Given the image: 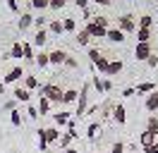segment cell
Instances as JSON below:
<instances>
[{"label":"cell","mask_w":158,"mask_h":153,"mask_svg":"<svg viewBox=\"0 0 158 153\" xmlns=\"http://www.w3.org/2000/svg\"><path fill=\"white\" fill-rule=\"evenodd\" d=\"M62 93H65V89H60L58 84H43V86H39V96H46L53 105H60L62 103Z\"/></svg>","instance_id":"1"},{"label":"cell","mask_w":158,"mask_h":153,"mask_svg":"<svg viewBox=\"0 0 158 153\" xmlns=\"http://www.w3.org/2000/svg\"><path fill=\"white\" fill-rule=\"evenodd\" d=\"M89 93H91V84H84L81 91H79V98H77L74 117H84V115H86V110H89Z\"/></svg>","instance_id":"2"},{"label":"cell","mask_w":158,"mask_h":153,"mask_svg":"<svg viewBox=\"0 0 158 153\" xmlns=\"http://www.w3.org/2000/svg\"><path fill=\"white\" fill-rule=\"evenodd\" d=\"M115 27H118L120 31H125V34H134V31H137V19L132 17V14H122V17H118Z\"/></svg>","instance_id":"3"},{"label":"cell","mask_w":158,"mask_h":153,"mask_svg":"<svg viewBox=\"0 0 158 153\" xmlns=\"http://www.w3.org/2000/svg\"><path fill=\"white\" fill-rule=\"evenodd\" d=\"M151 53H153L151 43H137V48H134V57H137L139 62H146L148 57H151Z\"/></svg>","instance_id":"4"},{"label":"cell","mask_w":158,"mask_h":153,"mask_svg":"<svg viewBox=\"0 0 158 153\" xmlns=\"http://www.w3.org/2000/svg\"><path fill=\"white\" fill-rule=\"evenodd\" d=\"M22 76H24V67H22V65H15L7 74L2 76V81H5V84H17Z\"/></svg>","instance_id":"5"},{"label":"cell","mask_w":158,"mask_h":153,"mask_svg":"<svg viewBox=\"0 0 158 153\" xmlns=\"http://www.w3.org/2000/svg\"><path fill=\"white\" fill-rule=\"evenodd\" d=\"M106 38H108L110 43H125L127 34H125V31H120L118 27H110L108 31H106Z\"/></svg>","instance_id":"6"},{"label":"cell","mask_w":158,"mask_h":153,"mask_svg":"<svg viewBox=\"0 0 158 153\" xmlns=\"http://www.w3.org/2000/svg\"><path fill=\"white\" fill-rule=\"evenodd\" d=\"M86 31H89L91 34V38H106V31H108V29H103V27H98V24H96V22H94V19H89V22H86Z\"/></svg>","instance_id":"7"},{"label":"cell","mask_w":158,"mask_h":153,"mask_svg":"<svg viewBox=\"0 0 158 153\" xmlns=\"http://www.w3.org/2000/svg\"><path fill=\"white\" fill-rule=\"evenodd\" d=\"M48 57H50V65L60 67V65H65V57H67V50H62V48H55V50H50V53H48Z\"/></svg>","instance_id":"8"},{"label":"cell","mask_w":158,"mask_h":153,"mask_svg":"<svg viewBox=\"0 0 158 153\" xmlns=\"http://www.w3.org/2000/svg\"><path fill=\"white\" fill-rule=\"evenodd\" d=\"M15 101L29 105L31 103V91H29V89H24V86H17V89H15Z\"/></svg>","instance_id":"9"},{"label":"cell","mask_w":158,"mask_h":153,"mask_svg":"<svg viewBox=\"0 0 158 153\" xmlns=\"http://www.w3.org/2000/svg\"><path fill=\"white\" fill-rule=\"evenodd\" d=\"M72 120V115L67 113V110H58V113L53 115V122H55V127L58 129H62V127H67V122Z\"/></svg>","instance_id":"10"},{"label":"cell","mask_w":158,"mask_h":153,"mask_svg":"<svg viewBox=\"0 0 158 153\" xmlns=\"http://www.w3.org/2000/svg\"><path fill=\"white\" fill-rule=\"evenodd\" d=\"M48 34H53V36H62L65 34V27H62V19H48Z\"/></svg>","instance_id":"11"},{"label":"cell","mask_w":158,"mask_h":153,"mask_svg":"<svg viewBox=\"0 0 158 153\" xmlns=\"http://www.w3.org/2000/svg\"><path fill=\"white\" fill-rule=\"evenodd\" d=\"M144 108H146L151 115L158 113V91H153V93H148V96H146V101H144Z\"/></svg>","instance_id":"12"},{"label":"cell","mask_w":158,"mask_h":153,"mask_svg":"<svg viewBox=\"0 0 158 153\" xmlns=\"http://www.w3.org/2000/svg\"><path fill=\"white\" fill-rule=\"evenodd\" d=\"M113 120H115L118 124L127 122V110H125V105H122V103H118L115 108H113Z\"/></svg>","instance_id":"13"},{"label":"cell","mask_w":158,"mask_h":153,"mask_svg":"<svg viewBox=\"0 0 158 153\" xmlns=\"http://www.w3.org/2000/svg\"><path fill=\"white\" fill-rule=\"evenodd\" d=\"M17 27H19V31H27L29 27H34V14H31V12H22Z\"/></svg>","instance_id":"14"},{"label":"cell","mask_w":158,"mask_h":153,"mask_svg":"<svg viewBox=\"0 0 158 153\" xmlns=\"http://www.w3.org/2000/svg\"><path fill=\"white\" fill-rule=\"evenodd\" d=\"M134 91H137L139 96H148V93H153V91H158V89H156L153 81H141V84L134 86Z\"/></svg>","instance_id":"15"},{"label":"cell","mask_w":158,"mask_h":153,"mask_svg":"<svg viewBox=\"0 0 158 153\" xmlns=\"http://www.w3.org/2000/svg\"><path fill=\"white\" fill-rule=\"evenodd\" d=\"M60 136H62V132H60L55 124H53V127H46V141H48V146L50 143H58Z\"/></svg>","instance_id":"16"},{"label":"cell","mask_w":158,"mask_h":153,"mask_svg":"<svg viewBox=\"0 0 158 153\" xmlns=\"http://www.w3.org/2000/svg\"><path fill=\"white\" fill-rule=\"evenodd\" d=\"M48 36H50V34H48V29H39V31H36V36H34V48H39V50H41V48L46 46Z\"/></svg>","instance_id":"17"},{"label":"cell","mask_w":158,"mask_h":153,"mask_svg":"<svg viewBox=\"0 0 158 153\" xmlns=\"http://www.w3.org/2000/svg\"><path fill=\"white\" fill-rule=\"evenodd\" d=\"M10 57H15V60H24V41H15V43H12Z\"/></svg>","instance_id":"18"},{"label":"cell","mask_w":158,"mask_h":153,"mask_svg":"<svg viewBox=\"0 0 158 153\" xmlns=\"http://www.w3.org/2000/svg\"><path fill=\"white\" fill-rule=\"evenodd\" d=\"M156 141H158V136H156V134H151L148 129H144V132L139 134V143H141V148H144V146H151V143H156Z\"/></svg>","instance_id":"19"},{"label":"cell","mask_w":158,"mask_h":153,"mask_svg":"<svg viewBox=\"0 0 158 153\" xmlns=\"http://www.w3.org/2000/svg\"><path fill=\"white\" fill-rule=\"evenodd\" d=\"M77 98H79V91H77V89H65V93H62V105L77 103Z\"/></svg>","instance_id":"20"},{"label":"cell","mask_w":158,"mask_h":153,"mask_svg":"<svg viewBox=\"0 0 158 153\" xmlns=\"http://www.w3.org/2000/svg\"><path fill=\"white\" fill-rule=\"evenodd\" d=\"M94 67H96V69H98L101 74H106L108 76V67H110V57H106V55H101L98 60H96V62H94Z\"/></svg>","instance_id":"21"},{"label":"cell","mask_w":158,"mask_h":153,"mask_svg":"<svg viewBox=\"0 0 158 153\" xmlns=\"http://www.w3.org/2000/svg\"><path fill=\"white\" fill-rule=\"evenodd\" d=\"M36 108H39V115L43 117V115H48V113H50L53 103H50V101L46 98V96H39V105H36Z\"/></svg>","instance_id":"22"},{"label":"cell","mask_w":158,"mask_h":153,"mask_svg":"<svg viewBox=\"0 0 158 153\" xmlns=\"http://www.w3.org/2000/svg\"><path fill=\"white\" fill-rule=\"evenodd\" d=\"M77 43H79V46H84V48L91 46V34L86 31V29H79V31H77Z\"/></svg>","instance_id":"23"},{"label":"cell","mask_w":158,"mask_h":153,"mask_svg":"<svg viewBox=\"0 0 158 153\" xmlns=\"http://www.w3.org/2000/svg\"><path fill=\"white\" fill-rule=\"evenodd\" d=\"M39 86H41L39 76H34V74H24V89H29V91H36Z\"/></svg>","instance_id":"24"},{"label":"cell","mask_w":158,"mask_h":153,"mask_svg":"<svg viewBox=\"0 0 158 153\" xmlns=\"http://www.w3.org/2000/svg\"><path fill=\"white\" fill-rule=\"evenodd\" d=\"M34 62H36V65L43 69V67L50 65V57H48V53H46V50H39V53H36V57H34Z\"/></svg>","instance_id":"25"},{"label":"cell","mask_w":158,"mask_h":153,"mask_svg":"<svg viewBox=\"0 0 158 153\" xmlns=\"http://www.w3.org/2000/svg\"><path fill=\"white\" fill-rule=\"evenodd\" d=\"M34 57H36V50H34V43H29V41H24V62H34Z\"/></svg>","instance_id":"26"},{"label":"cell","mask_w":158,"mask_h":153,"mask_svg":"<svg viewBox=\"0 0 158 153\" xmlns=\"http://www.w3.org/2000/svg\"><path fill=\"white\" fill-rule=\"evenodd\" d=\"M137 43H151V29H139L137 27Z\"/></svg>","instance_id":"27"},{"label":"cell","mask_w":158,"mask_h":153,"mask_svg":"<svg viewBox=\"0 0 158 153\" xmlns=\"http://www.w3.org/2000/svg\"><path fill=\"white\" fill-rule=\"evenodd\" d=\"M122 72V60H110V67H108V76H118Z\"/></svg>","instance_id":"28"},{"label":"cell","mask_w":158,"mask_h":153,"mask_svg":"<svg viewBox=\"0 0 158 153\" xmlns=\"http://www.w3.org/2000/svg\"><path fill=\"white\" fill-rule=\"evenodd\" d=\"M146 129L158 136V117H156V115H148V117H146Z\"/></svg>","instance_id":"29"},{"label":"cell","mask_w":158,"mask_h":153,"mask_svg":"<svg viewBox=\"0 0 158 153\" xmlns=\"http://www.w3.org/2000/svg\"><path fill=\"white\" fill-rule=\"evenodd\" d=\"M139 29H151L153 27V17L151 14H144V17H139V24H137Z\"/></svg>","instance_id":"30"},{"label":"cell","mask_w":158,"mask_h":153,"mask_svg":"<svg viewBox=\"0 0 158 153\" xmlns=\"http://www.w3.org/2000/svg\"><path fill=\"white\" fill-rule=\"evenodd\" d=\"M36 134H39V151L43 153V151H46V148H48V141H46V129L41 127V129H39V132H36Z\"/></svg>","instance_id":"31"},{"label":"cell","mask_w":158,"mask_h":153,"mask_svg":"<svg viewBox=\"0 0 158 153\" xmlns=\"http://www.w3.org/2000/svg\"><path fill=\"white\" fill-rule=\"evenodd\" d=\"M62 27H65V31H77V19L74 17H65L62 19Z\"/></svg>","instance_id":"32"},{"label":"cell","mask_w":158,"mask_h":153,"mask_svg":"<svg viewBox=\"0 0 158 153\" xmlns=\"http://www.w3.org/2000/svg\"><path fill=\"white\" fill-rule=\"evenodd\" d=\"M98 27H103V29H110V19L106 17V14H96V17H91Z\"/></svg>","instance_id":"33"},{"label":"cell","mask_w":158,"mask_h":153,"mask_svg":"<svg viewBox=\"0 0 158 153\" xmlns=\"http://www.w3.org/2000/svg\"><path fill=\"white\" fill-rule=\"evenodd\" d=\"M29 5H31V10H48V0H29Z\"/></svg>","instance_id":"34"},{"label":"cell","mask_w":158,"mask_h":153,"mask_svg":"<svg viewBox=\"0 0 158 153\" xmlns=\"http://www.w3.org/2000/svg\"><path fill=\"white\" fill-rule=\"evenodd\" d=\"M98 127H101L98 122H91V124H89V129H86V139H89V141H94V139H96V132H98Z\"/></svg>","instance_id":"35"},{"label":"cell","mask_w":158,"mask_h":153,"mask_svg":"<svg viewBox=\"0 0 158 153\" xmlns=\"http://www.w3.org/2000/svg\"><path fill=\"white\" fill-rule=\"evenodd\" d=\"M10 122L15 124V127H19V124H22V113H19V110H10Z\"/></svg>","instance_id":"36"},{"label":"cell","mask_w":158,"mask_h":153,"mask_svg":"<svg viewBox=\"0 0 158 153\" xmlns=\"http://www.w3.org/2000/svg\"><path fill=\"white\" fill-rule=\"evenodd\" d=\"M91 86L98 91V93H106V84H103V79H98V76H94V81H91Z\"/></svg>","instance_id":"37"},{"label":"cell","mask_w":158,"mask_h":153,"mask_svg":"<svg viewBox=\"0 0 158 153\" xmlns=\"http://www.w3.org/2000/svg\"><path fill=\"white\" fill-rule=\"evenodd\" d=\"M65 5H67V0H48V7L55 10V12H58V10H62Z\"/></svg>","instance_id":"38"},{"label":"cell","mask_w":158,"mask_h":153,"mask_svg":"<svg viewBox=\"0 0 158 153\" xmlns=\"http://www.w3.org/2000/svg\"><path fill=\"white\" fill-rule=\"evenodd\" d=\"M34 27H36V31H39V29H46L48 27V19L46 17H34Z\"/></svg>","instance_id":"39"},{"label":"cell","mask_w":158,"mask_h":153,"mask_svg":"<svg viewBox=\"0 0 158 153\" xmlns=\"http://www.w3.org/2000/svg\"><path fill=\"white\" fill-rule=\"evenodd\" d=\"M27 115H29L31 120H39V108H36V105H27Z\"/></svg>","instance_id":"40"},{"label":"cell","mask_w":158,"mask_h":153,"mask_svg":"<svg viewBox=\"0 0 158 153\" xmlns=\"http://www.w3.org/2000/svg\"><path fill=\"white\" fill-rule=\"evenodd\" d=\"M98 57H101V50H98V48H94V46H89V60H91V62H96Z\"/></svg>","instance_id":"41"},{"label":"cell","mask_w":158,"mask_h":153,"mask_svg":"<svg viewBox=\"0 0 158 153\" xmlns=\"http://www.w3.org/2000/svg\"><path fill=\"white\" fill-rule=\"evenodd\" d=\"M65 67H69V69H77V67H79V62H77V60H74V57H72V55L67 53V57H65Z\"/></svg>","instance_id":"42"},{"label":"cell","mask_w":158,"mask_h":153,"mask_svg":"<svg viewBox=\"0 0 158 153\" xmlns=\"http://www.w3.org/2000/svg\"><path fill=\"white\" fill-rule=\"evenodd\" d=\"M108 153H125V143H122V141H115L113 146H110Z\"/></svg>","instance_id":"43"},{"label":"cell","mask_w":158,"mask_h":153,"mask_svg":"<svg viewBox=\"0 0 158 153\" xmlns=\"http://www.w3.org/2000/svg\"><path fill=\"white\" fill-rule=\"evenodd\" d=\"M7 7H10L15 14H19V5H17V0H7Z\"/></svg>","instance_id":"44"},{"label":"cell","mask_w":158,"mask_h":153,"mask_svg":"<svg viewBox=\"0 0 158 153\" xmlns=\"http://www.w3.org/2000/svg\"><path fill=\"white\" fill-rule=\"evenodd\" d=\"M89 2L91 0H74V5H77L79 10H89Z\"/></svg>","instance_id":"45"},{"label":"cell","mask_w":158,"mask_h":153,"mask_svg":"<svg viewBox=\"0 0 158 153\" xmlns=\"http://www.w3.org/2000/svg\"><path fill=\"white\" fill-rule=\"evenodd\" d=\"M146 65H148V67H156V65H158V55H156V53H151V57L146 60Z\"/></svg>","instance_id":"46"},{"label":"cell","mask_w":158,"mask_h":153,"mask_svg":"<svg viewBox=\"0 0 158 153\" xmlns=\"http://www.w3.org/2000/svg\"><path fill=\"white\" fill-rule=\"evenodd\" d=\"M144 153H158V141L151 143V146H144Z\"/></svg>","instance_id":"47"},{"label":"cell","mask_w":158,"mask_h":153,"mask_svg":"<svg viewBox=\"0 0 158 153\" xmlns=\"http://www.w3.org/2000/svg\"><path fill=\"white\" fill-rule=\"evenodd\" d=\"M137 93V91H134V86H129V89H125V91H122V96H125V98H129V96H134Z\"/></svg>","instance_id":"48"},{"label":"cell","mask_w":158,"mask_h":153,"mask_svg":"<svg viewBox=\"0 0 158 153\" xmlns=\"http://www.w3.org/2000/svg\"><path fill=\"white\" fill-rule=\"evenodd\" d=\"M91 2H96V5H101V7H108L113 0H91Z\"/></svg>","instance_id":"49"},{"label":"cell","mask_w":158,"mask_h":153,"mask_svg":"<svg viewBox=\"0 0 158 153\" xmlns=\"http://www.w3.org/2000/svg\"><path fill=\"white\" fill-rule=\"evenodd\" d=\"M81 17H84V22H89L91 19V10H81Z\"/></svg>","instance_id":"50"},{"label":"cell","mask_w":158,"mask_h":153,"mask_svg":"<svg viewBox=\"0 0 158 153\" xmlns=\"http://www.w3.org/2000/svg\"><path fill=\"white\" fill-rule=\"evenodd\" d=\"M103 84H106V91H110V89H113V81H110V79H103Z\"/></svg>","instance_id":"51"},{"label":"cell","mask_w":158,"mask_h":153,"mask_svg":"<svg viewBox=\"0 0 158 153\" xmlns=\"http://www.w3.org/2000/svg\"><path fill=\"white\" fill-rule=\"evenodd\" d=\"M62 153H79V151H77V148H72V146H69V148H65Z\"/></svg>","instance_id":"52"},{"label":"cell","mask_w":158,"mask_h":153,"mask_svg":"<svg viewBox=\"0 0 158 153\" xmlns=\"http://www.w3.org/2000/svg\"><path fill=\"white\" fill-rule=\"evenodd\" d=\"M0 93H5V81L0 79Z\"/></svg>","instance_id":"53"},{"label":"cell","mask_w":158,"mask_h":153,"mask_svg":"<svg viewBox=\"0 0 158 153\" xmlns=\"http://www.w3.org/2000/svg\"><path fill=\"white\" fill-rule=\"evenodd\" d=\"M94 153H103V151H94Z\"/></svg>","instance_id":"54"}]
</instances>
